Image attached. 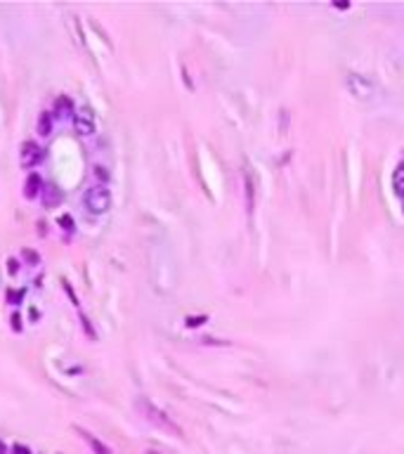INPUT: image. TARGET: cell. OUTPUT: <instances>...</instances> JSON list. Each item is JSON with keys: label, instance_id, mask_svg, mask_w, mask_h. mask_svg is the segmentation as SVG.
<instances>
[{"label": "cell", "instance_id": "obj_1", "mask_svg": "<svg viewBox=\"0 0 404 454\" xmlns=\"http://www.w3.org/2000/svg\"><path fill=\"white\" fill-rule=\"evenodd\" d=\"M83 204L90 213L102 216V213H106V211L111 208V192L106 189L104 184H95V187H90V189L85 192Z\"/></svg>", "mask_w": 404, "mask_h": 454}, {"label": "cell", "instance_id": "obj_2", "mask_svg": "<svg viewBox=\"0 0 404 454\" xmlns=\"http://www.w3.org/2000/svg\"><path fill=\"white\" fill-rule=\"evenodd\" d=\"M74 128L78 135H92L95 133V114L88 107L78 109L74 116Z\"/></svg>", "mask_w": 404, "mask_h": 454}, {"label": "cell", "instance_id": "obj_3", "mask_svg": "<svg viewBox=\"0 0 404 454\" xmlns=\"http://www.w3.org/2000/svg\"><path fill=\"white\" fill-rule=\"evenodd\" d=\"M43 159V151L41 147L36 144V142L26 140L24 144H21V151H19V163L24 166V168H33L36 163Z\"/></svg>", "mask_w": 404, "mask_h": 454}, {"label": "cell", "instance_id": "obj_4", "mask_svg": "<svg viewBox=\"0 0 404 454\" xmlns=\"http://www.w3.org/2000/svg\"><path fill=\"white\" fill-rule=\"evenodd\" d=\"M139 407L144 409V414H147V419L149 421H154V423H161L163 428H170V431H175V433H180V428L178 426H173V423L163 416V411H159L154 405H149V402H139Z\"/></svg>", "mask_w": 404, "mask_h": 454}, {"label": "cell", "instance_id": "obj_5", "mask_svg": "<svg viewBox=\"0 0 404 454\" xmlns=\"http://www.w3.org/2000/svg\"><path fill=\"white\" fill-rule=\"evenodd\" d=\"M38 194H43V178L38 173H31L24 182V196L26 199H36Z\"/></svg>", "mask_w": 404, "mask_h": 454}, {"label": "cell", "instance_id": "obj_6", "mask_svg": "<svg viewBox=\"0 0 404 454\" xmlns=\"http://www.w3.org/2000/svg\"><path fill=\"white\" fill-rule=\"evenodd\" d=\"M76 431L83 435V440H85L88 445H90V450H92L95 454H114L104 443H102V440H97V438H95V435H92L90 431H85V428H81V426H76Z\"/></svg>", "mask_w": 404, "mask_h": 454}, {"label": "cell", "instance_id": "obj_7", "mask_svg": "<svg viewBox=\"0 0 404 454\" xmlns=\"http://www.w3.org/2000/svg\"><path fill=\"white\" fill-rule=\"evenodd\" d=\"M393 189L404 199V163H400L393 173Z\"/></svg>", "mask_w": 404, "mask_h": 454}, {"label": "cell", "instance_id": "obj_8", "mask_svg": "<svg viewBox=\"0 0 404 454\" xmlns=\"http://www.w3.org/2000/svg\"><path fill=\"white\" fill-rule=\"evenodd\" d=\"M43 194H45V206H47V208H50L52 204L57 206L59 201H62V192H59L57 187H45V189H43Z\"/></svg>", "mask_w": 404, "mask_h": 454}, {"label": "cell", "instance_id": "obj_9", "mask_svg": "<svg viewBox=\"0 0 404 454\" xmlns=\"http://www.w3.org/2000/svg\"><path fill=\"white\" fill-rule=\"evenodd\" d=\"M38 133H41L43 137L52 133V121H50V114H47V111H43L41 119H38Z\"/></svg>", "mask_w": 404, "mask_h": 454}, {"label": "cell", "instance_id": "obj_10", "mask_svg": "<svg viewBox=\"0 0 404 454\" xmlns=\"http://www.w3.org/2000/svg\"><path fill=\"white\" fill-rule=\"evenodd\" d=\"M59 225H62L64 227V229H74V220H71V216H62V218H59Z\"/></svg>", "mask_w": 404, "mask_h": 454}, {"label": "cell", "instance_id": "obj_11", "mask_svg": "<svg viewBox=\"0 0 404 454\" xmlns=\"http://www.w3.org/2000/svg\"><path fill=\"white\" fill-rule=\"evenodd\" d=\"M24 258L29 260V263H33V265H36V263L41 260V256H38V253H33V251H24Z\"/></svg>", "mask_w": 404, "mask_h": 454}, {"label": "cell", "instance_id": "obj_12", "mask_svg": "<svg viewBox=\"0 0 404 454\" xmlns=\"http://www.w3.org/2000/svg\"><path fill=\"white\" fill-rule=\"evenodd\" d=\"M12 329H14V331H21V317L19 315H12Z\"/></svg>", "mask_w": 404, "mask_h": 454}, {"label": "cell", "instance_id": "obj_13", "mask_svg": "<svg viewBox=\"0 0 404 454\" xmlns=\"http://www.w3.org/2000/svg\"><path fill=\"white\" fill-rule=\"evenodd\" d=\"M95 173L99 175L102 180H106V178H109V175H106V168H102V166H97V168H95Z\"/></svg>", "mask_w": 404, "mask_h": 454}, {"label": "cell", "instance_id": "obj_14", "mask_svg": "<svg viewBox=\"0 0 404 454\" xmlns=\"http://www.w3.org/2000/svg\"><path fill=\"white\" fill-rule=\"evenodd\" d=\"M14 454H31V452H29L24 445H14Z\"/></svg>", "mask_w": 404, "mask_h": 454}, {"label": "cell", "instance_id": "obj_15", "mask_svg": "<svg viewBox=\"0 0 404 454\" xmlns=\"http://www.w3.org/2000/svg\"><path fill=\"white\" fill-rule=\"evenodd\" d=\"M17 270H19V265H17V260L12 258V260H10V274H14Z\"/></svg>", "mask_w": 404, "mask_h": 454}, {"label": "cell", "instance_id": "obj_16", "mask_svg": "<svg viewBox=\"0 0 404 454\" xmlns=\"http://www.w3.org/2000/svg\"><path fill=\"white\" fill-rule=\"evenodd\" d=\"M0 454H7V447H5V443L0 440Z\"/></svg>", "mask_w": 404, "mask_h": 454}, {"label": "cell", "instance_id": "obj_17", "mask_svg": "<svg viewBox=\"0 0 404 454\" xmlns=\"http://www.w3.org/2000/svg\"><path fill=\"white\" fill-rule=\"evenodd\" d=\"M402 213H404V199H402Z\"/></svg>", "mask_w": 404, "mask_h": 454}, {"label": "cell", "instance_id": "obj_18", "mask_svg": "<svg viewBox=\"0 0 404 454\" xmlns=\"http://www.w3.org/2000/svg\"><path fill=\"white\" fill-rule=\"evenodd\" d=\"M149 454H156V452H149Z\"/></svg>", "mask_w": 404, "mask_h": 454}]
</instances>
